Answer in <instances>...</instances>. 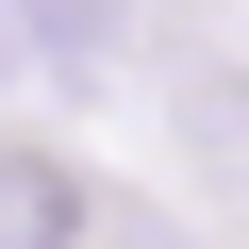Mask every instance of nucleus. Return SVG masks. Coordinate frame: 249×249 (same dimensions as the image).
Masks as SVG:
<instances>
[{"label":"nucleus","mask_w":249,"mask_h":249,"mask_svg":"<svg viewBox=\"0 0 249 249\" xmlns=\"http://www.w3.org/2000/svg\"><path fill=\"white\" fill-rule=\"evenodd\" d=\"M100 34H116V0H34V50H50V67H83Z\"/></svg>","instance_id":"nucleus-1"},{"label":"nucleus","mask_w":249,"mask_h":249,"mask_svg":"<svg viewBox=\"0 0 249 249\" xmlns=\"http://www.w3.org/2000/svg\"><path fill=\"white\" fill-rule=\"evenodd\" d=\"M183 133H199V150H249V83L199 67V83H183Z\"/></svg>","instance_id":"nucleus-2"}]
</instances>
